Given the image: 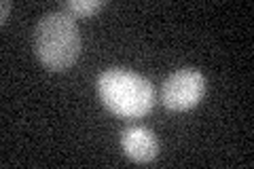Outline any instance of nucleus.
<instances>
[{"label":"nucleus","mask_w":254,"mask_h":169,"mask_svg":"<svg viewBox=\"0 0 254 169\" xmlns=\"http://www.w3.org/2000/svg\"><path fill=\"white\" fill-rule=\"evenodd\" d=\"M121 146H123L125 155L131 161H136V163H148V161H153L159 152V142L155 138V133L150 129H146V127H140V125L123 129Z\"/></svg>","instance_id":"4"},{"label":"nucleus","mask_w":254,"mask_h":169,"mask_svg":"<svg viewBox=\"0 0 254 169\" xmlns=\"http://www.w3.org/2000/svg\"><path fill=\"white\" fill-rule=\"evenodd\" d=\"M102 6H104L102 0H70V2H66V11L78 15V17H89V15L98 13Z\"/></svg>","instance_id":"5"},{"label":"nucleus","mask_w":254,"mask_h":169,"mask_svg":"<svg viewBox=\"0 0 254 169\" xmlns=\"http://www.w3.org/2000/svg\"><path fill=\"white\" fill-rule=\"evenodd\" d=\"M34 49L45 68L53 72L68 70L81 53V34L74 15L66 9L47 13L34 30Z\"/></svg>","instance_id":"1"},{"label":"nucleus","mask_w":254,"mask_h":169,"mask_svg":"<svg viewBox=\"0 0 254 169\" xmlns=\"http://www.w3.org/2000/svg\"><path fill=\"white\" fill-rule=\"evenodd\" d=\"M9 9H11V2L9 0H2V13H0V21H6V15H9Z\"/></svg>","instance_id":"6"},{"label":"nucleus","mask_w":254,"mask_h":169,"mask_svg":"<svg viewBox=\"0 0 254 169\" xmlns=\"http://www.w3.org/2000/svg\"><path fill=\"white\" fill-rule=\"evenodd\" d=\"M205 93V78L201 72L182 68L165 78L161 87V102L170 110H189L201 102Z\"/></svg>","instance_id":"3"},{"label":"nucleus","mask_w":254,"mask_h":169,"mask_svg":"<svg viewBox=\"0 0 254 169\" xmlns=\"http://www.w3.org/2000/svg\"><path fill=\"white\" fill-rule=\"evenodd\" d=\"M98 93L104 106L125 118L144 116L155 104L150 80L123 68H108L98 76Z\"/></svg>","instance_id":"2"}]
</instances>
